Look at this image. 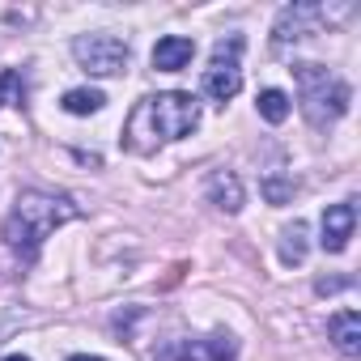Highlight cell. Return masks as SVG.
Instances as JSON below:
<instances>
[{"label": "cell", "mask_w": 361, "mask_h": 361, "mask_svg": "<svg viewBox=\"0 0 361 361\" xmlns=\"http://www.w3.org/2000/svg\"><path fill=\"white\" fill-rule=\"evenodd\" d=\"M77 213H81V209H77L73 196H56V192L30 188V192L18 196L13 213L5 217V226H0V238H5V247H9L22 264H35L39 251H43V243H47L64 221H73Z\"/></svg>", "instance_id": "1"}, {"label": "cell", "mask_w": 361, "mask_h": 361, "mask_svg": "<svg viewBox=\"0 0 361 361\" xmlns=\"http://www.w3.org/2000/svg\"><path fill=\"white\" fill-rule=\"evenodd\" d=\"M196 123H200V102L192 94H178V90L149 94L132 106L128 128H123V145L132 153H153L157 145H170L178 136L196 132Z\"/></svg>", "instance_id": "2"}, {"label": "cell", "mask_w": 361, "mask_h": 361, "mask_svg": "<svg viewBox=\"0 0 361 361\" xmlns=\"http://www.w3.org/2000/svg\"><path fill=\"white\" fill-rule=\"evenodd\" d=\"M289 73H293V81H298V102H302V115H306L310 128L323 132V128H331L336 119H344V111H348V102H353L348 81H340L331 68L310 64V60L293 64Z\"/></svg>", "instance_id": "3"}, {"label": "cell", "mask_w": 361, "mask_h": 361, "mask_svg": "<svg viewBox=\"0 0 361 361\" xmlns=\"http://www.w3.org/2000/svg\"><path fill=\"white\" fill-rule=\"evenodd\" d=\"M243 35H230V39H221L217 47H213V60H209V68H204V94L209 98H217V102H230L238 90H243Z\"/></svg>", "instance_id": "4"}, {"label": "cell", "mask_w": 361, "mask_h": 361, "mask_svg": "<svg viewBox=\"0 0 361 361\" xmlns=\"http://www.w3.org/2000/svg\"><path fill=\"white\" fill-rule=\"evenodd\" d=\"M73 56L94 77H119L132 60V47L115 35H81V39H73Z\"/></svg>", "instance_id": "5"}, {"label": "cell", "mask_w": 361, "mask_h": 361, "mask_svg": "<svg viewBox=\"0 0 361 361\" xmlns=\"http://www.w3.org/2000/svg\"><path fill=\"white\" fill-rule=\"evenodd\" d=\"M327 22V9L323 5H285L272 22V47H289V43H302L310 35H319V26Z\"/></svg>", "instance_id": "6"}, {"label": "cell", "mask_w": 361, "mask_h": 361, "mask_svg": "<svg viewBox=\"0 0 361 361\" xmlns=\"http://www.w3.org/2000/svg\"><path fill=\"white\" fill-rule=\"evenodd\" d=\"M353 230H357V204L353 200H344V204H331L327 213H323V251H331V255H340L344 247H348V238H353Z\"/></svg>", "instance_id": "7"}, {"label": "cell", "mask_w": 361, "mask_h": 361, "mask_svg": "<svg viewBox=\"0 0 361 361\" xmlns=\"http://www.w3.org/2000/svg\"><path fill=\"white\" fill-rule=\"evenodd\" d=\"M192 56H196V39H188V35H166L153 47V68L157 73H178V68L192 64Z\"/></svg>", "instance_id": "8"}, {"label": "cell", "mask_w": 361, "mask_h": 361, "mask_svg": "<svg viewBox=\"0 0 361 361\" xmlns=\"http://www.w3.org/2000/svg\"><path fill=\"white\" fill-rule=\"evenodd\" d=\"M327 336L344 357H357L361 353V314L357 310H336L327 319Z\"/></svg>", "instance_id": "9"}, {"label": "cell", "mask_w": 361, "mask_h": 361, "mask_svg": "<svg viewBox=\"0 0 361 361\" xmlns=\"http://www.w3.org/2000/svg\"><path fill=\"white\" fill-rule=\"evenodd\" d=\"M209 204H217L221 213H238L243 209V183L234 170H213L209 174Z\"/></svg>", "instance_id": "10"}, {"label": "cell", "mask_w": 361, "mask_h": 361, "mask_svg": "<svg viewBox=\"0 0 361 361\" xmlns=\"http://www.w3.org/2000/svg\"><path fill=\"white\" fill-rule=\"evenodd\" d=\"M281 259L285 264H302L306 259V221H293L281 230Z\"/></svg>", "instance_id": "11"}, {"label": "cell", "mask_w": 361, "mask_h": 361, "mask_svg": "<svg viewBox=\"0 0 361 361\" xmlns=\"http://www.w3.org/2000/svg\"><path fill=\"white\" fill-rule=\"evenodd\" d=\"M60 106H64L68 115H94V111L106 106V98H102V90H68Z\"/></svg>", "instance_id": "12"}, {"label": "cell", "mask_w": 361, "mask_h": 361, "mask_svg": "<svg viewBox=\"0 0 361 361\" xmlns=\"http://www.w3.org/2000/svg\"><path fill=\"white\" fill-rule=\"evenodd\" d=\"M255 106H259V115H264L268 123H285V119H289V111H293V102H289V94H285V90H264Z\"/></svg>", "instance_id": "13"}, {"label": "cell", "mask_w": 361, "mask_h": 361, "mask_svg": "<svg viewBox=\"0 0 361 361\" xmlns=\"http://www.w3.org/2000/svg\"><path fill=\"white\" fill-rule=\"evenodd\" d=\"M200 353H204V361H234L238 357V340L230 331H213L209 340H200Z\"/></svg>", "instance_id": "14"}, {"label": "cell", "mask_w": 361, "mask_h": 361, "mask_svg": "<svg viewBox=\"0 0 361 361\" xmlns=\"http://www.w3.org/2000/svg\"><path fill=\"white\" fill-rule=\"evenodd\" d=\"M259 192H264L268 204H289L298 188H293V178H285V174H268L264 183H259Z\"/></svg>", "instance_id": "15"}, {"label": "cell", "mask_w": 361, "mask_h": 361, "mask_svg": "<svg viewBox=\"0 0 361 361\" xmlns=\"http://www.w3.org/2000/svg\"><path fill=\"white\" fill-rule=\"evenodd\" d=\"M22 98H26V77L18 68H5L0 73V106H9V102L22 106Z\"/></svg>", "instance_id": "16"}, {"label": "cell", "mask_w": 361, "mask_h": 361, "mask_svg": "<svg viewBox=\"0 0 361 361\" xmlns=\"http://www.w3.org/2000/svg\"><path fill=\"white\" fill-rule=\"evenodd\" d=\"M348 285H353L348 276H336V281H319L314 289H319V293H336V289H348Z\"/></svg>", "instance_id": "17"}, {"label": "cell", "mask_w": 361, "mask_h": 361, "mask_svg": "<svg viewBox=\"0 0 361 361\" xmlns=\"http://www.w3.org/2000/svg\"><path fill=\"white\" fill-rule=\"evenodd\" d=\"M68 361H102V357H90V353H77V357H68Z\"/></svg>", "instance_id": "18"}, {"label": "cell", "mask_w": 361, "mask_h": 361, "mask_svg": "<svg viewBox=\"0 0 361 361\" xmlns=\"http://www.w3.org/2000/svg\"><path fill=\"white\" fill-rule=\"evenodd\" d=\"M5 361H30V357H22V353H13V357H5Z\"/></svg>", "instance_id": "19"}]
</instances>
